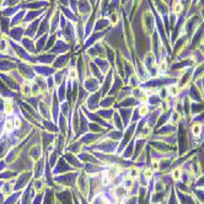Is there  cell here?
I'll use <instances>...</instances> for the list:
<instances>
[{"mask_svg":"<svg viewBox=\"0 0 204 204\" xmlns=\"http://www.w3.org/2000/svg\"><path fill=\"white\" fill-rule=\"evenodd\" d=\"M14 123V122H12ZM14 127H15V128H20L21 127V121L20 119H16V121H15V123H14Z\"/></svg>","mask_w":204,"mask_h":204,"instance_id":"cell-14","label":"cell"},{"mask_svg":"<svg viewBox=\"0 0 204 204\" xmlns=\"http://www.w3.org/2000/svg\"><path fill=\"white\" fill-rule=\"evenodd\" d=\"M201 129H202L201 124H194V125L192 127V132H193L194 135H199V134H201Z\"/></svg>","mask_w":204,"mask_h":204,"instance_id":"cell-2","label":"cell"},{"mask_svg":"<svg viewBox=\"0 0 204 204\" xmlns=\"http://www.w3.org/2000/svg\"><path fill=\"white\" fill-rule=\"evenodd\" d=\"M178 87L177 86H175V85H172V86H170V94L172 95V96H177L178 95Z\"/></svg>","mask_w":204,"mask_h":204,"instance_id":"cell-4","label":"cell"},{"mask_svg":"<svg viewBox=\"0 0 204 204\" xmlns=\"http://www.w3.org/2000/svg\"><path fill=\"white\" fill-rule=\"evenodd\" d=\"M148 111H149V108H148L146 106H140V108H139L140 114H146V113H148Z\"/></svg>","mask_w":204,"mask_h":204,"instance_id":"cell-11","label":"cell"},{"mask_svg":"<svg viewBox=\"0 0 204 204\" xmlns=\"http://www.w3.org/2000/svg\"><path fill=\"white\" fill-rule=\"evenodd\" d=\"M181 9H182V5L180 2H176L175 6H173V9H172V11H173V14H178L181 11Z\"/></svg>","mask_w":204,"mask_h":204,"instance_id":"cell-5","label":"cell"},{"mask_svg":"<svg viewBox=\"0 0 204 204\" xmlns=\"http://www.w3.org/2000/svg\"><path fill=\"white\" fill-rule=\"evenodd\" d=\"M117 20H118V16H117L116 14H112V15H111V21H112L113 23H117Z\"/></svg>","mask_w":204,"mask_h":204,"instance_id":"cell-13","label":"cell"},{"mask_svg":"<svg viewBox=\"0 0 204 204\" xmlns=\"http://www.w3.org/2000/svg\"><path fill=\"white\" fill-rule=\"evenodd\" d=\"M4 111H5L7 114H9V113H11V112H12V104H11V103H9V102H7V103H5V106H4Z\"/></svg>","mask_w":204,"mask_h":204,"instance_id":"cell-6","label":"cell"},{"mask_svg":"<svg viewBox=\"0 0 204 204\" xmlns=\"http://www.w3.org/2000/svg\"><path fill=\"white\" fill-rule=\"evenodd\" d=\"M6 47H7L6 41H5V40H0V51H1V52H4V51L6 49Z\"/></svg>","mask_w":204,"mask_h":204,"instance_id":"cell-10","label":"cell"},{"mask_svg":"<svg viewBox=\"0 0 204 204\" xmlns=\"http://www.w3.org/2000/svg\"><path fill=\"white\" fill-rule=\"evenodd\" d=\"M160 69H163V70L166 69V63H165V61H161V63H160Z\"/></svg>","mask_w":204,"mask_h":204,"instance_id":"cell-16","label":"cell"},{"mask_svg":"<svg viewBox=\"0 0 204 204\" xmlns=\"http://www.w3.org/2000/svg\"><path fill=\"white\" fill-rule=\"evenodd\" d=\"M151 168H153V171H158V170H159V163H158V161H154Z\"/></svg>","mask_w":204,"mask_h":204,"instance_id":"cell-12","label":"cell"},{"mask_svg":"<svg viewBox=\"0 0 204 204\" xmlns=\"http://www.w3.org/2000/svg\"><path fill=\"white\" fill-rule=\"evenodd\" d=\"M144 176H145V178H151V176H153V168H145V171H144Z\"/></svg>","mask_w":204,"mask_h":204,"instance_id":"cell-7","label":"cell"},{"mask_svg":"<svg viewBox=\"0 0 204 204\" xmlns=\"http://www.w3.org/2000/svg\"><path fill=\"white\" fill-rule=\"evenodd\" d=\"M172 178H173L175 181H178V180L181 178V170L176 168V170L172 172Z\"/></svg>","mask_w":204,"mask_h":204,"instance_id":"cell-3","label":"cell"},{"mask_svg":"<svg viewBox=\"0 0 204 204\" xmlns=\"http://www.w3.org/2000/svg\"><path fill=\"white\" fill-rule=\"evenodd\" d=\"M116 204H123V203H122V202H117Z\"/></svg>","mask_w":204,"mask_h":204,"instance_id":"cell-18","label":"cell"},{"mask_svg":"<svg viewBox=\"0 0 204 204\" xmlns=\"http://www.w3.org/2000/svg\"><path fill=\"white\" fill-rule=\"evenodd\" d=\"M14 128V123L11 122V121H6V123H5V130H11Z\"/></svg>","mask_w":204,"mask_h":204,"instance_id":"cell-8","label":"cell"},{"mask_svg":"<svg viewBox=\"0 0 204 204\" xmlns=\"http://www.w3.org/2000/svg\"><path fill=\"white\" fill-rule=\"evenodd\" d=\"M70 78L71 79H76V71H70Z\"/></svg>","mask_w":204,"mask_h":204,"instance_id":"cell-15","label":"cell"},{"mask_svg":"<svg viewBox=\"0 0 204 204\" xmlns=\"http://www.w3.org/2000/svg\"><path fill=\"white\" fill-rule=\"evenodd\" d=\"M116 196H117L118 198L125 197V196H127V189H125V188H122V187L117 188V189H116Z\"/></svg>","mask_w":204,"mask_h":204,"instance_id":"cell-1","label":"cell"},{"mask_svg":"<svg viewBox=\"0 0 204 204\" xmlns=\"http://www.w3.org/2000/svg\"><path fill=\"white\" fill-rule=\"evenodd\" d=\"M142 101H143V102H146V101H148V96H146L145 94H143V95H142Z\"/></svg>","mask_w":204,"mask_h":204,"instance_id":"cell-17","label":"cell"},{"mask_svg":"<svg viewBox=\"0 0 204 204\" xmlns=\"http://www.w3.org/2000/svg\"><path fill=\"white\" fill-rule=\"evenodd\" d=\"M138 175H139V171H138V170H135V168H133V170L129 172V177H132V178L138 177Z\"/></svg>","mask_w":204,"mask_h":204,"instance_id":"cell-9","label":"cell"}]
</instances>
